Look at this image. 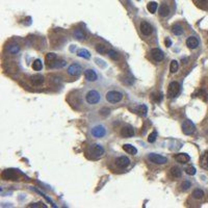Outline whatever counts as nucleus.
Masks as SVG:
<instances>
[{
    "label": "nucleus",
    "mask_w": 208,
    "mask_h": 208,
    "mask_svg": "<svg viewBox=\"0 0 208 208\" xmlns=\"http://www.w3.org/2000/svg\"><path fill=\"white\" fill-rule=\"evenodd\" d=\"M172 31H173V33H174L175 36H181V34L183 33V28H182L181 25L176 24L172 27Z\"/></svg>",
    "instance_id": "obj_22"
},
{
    "label": "nucleus",
    "mask_w": 208,
    "mask_h": 208,
    "mask_svg": "<svg viewBox=\"0 0 208 208\" xmlns=\"http://www.w3.org/2000/svg\"><path fill=\"white\" fill-rule=\"evenodd\" d=\"M121 135L123 137H132L134 135V129L131 126H124L121 129Z\"/></svg>",
    "instance_id": "obj_13"
},
{
    "label": "nucleus",
    "mask_w": 208,
    "mask_h": 208,
    "mask_svg": "<svg viewBox=\"0 0 208 208\" xmlns=\"http://www.w3.org/2000/svg\"><path fill=\"white\" fill-rule=\"evenodd\" d=\"M165 46H166V47H171V46H172V41H171V39H170V38H166L165 41Z\"/></svg>",
    "instance_id": "obj_38"
},
{
    "label": "nucleus",
    "mask_w": 208,
    "mask_h": 208,
    "mask_svg": "<svg viewBox=\"0 0 208 208\" xmlns=\"http://www.w3.org/2000/svg\"><path fill=\"white\" fill-rule=\"evenodd\" d=\"M2 178L5 179V180H16L18 177L16 176V173L13 171V170H5L4 172L2 173Z\"/></svg>",
    "instance_id": "obj_15"
},
{
    "label": "nucleus",
    "mask_w": 208,
    "mask_h": 208,
    "mask_svg": "<svg viewBox=\"0 0 208 208\" xmlns=\"http://www.w3.org/2000/svg\"><path fill=\"white\" fill-rule=\"evenodd\" d=\"M148 159L155 165H165L168 162V158L162 155L156 154V153H150L148 155Z\"/></svg>",
    "instance_id": "obj_5"
},
{
    "label": "nucleus",
    "mask_w": 208,
    "mask_h": 208,
    "mask_svg": "<svg viewBox=\"0 0 208 208\" xmlns=\"http://www.w3.org/2000/svg\"><path fill=\"white\" fill-rule=\"evenodd\" d=\"M96 50H97V52L100 53V54L107 53L106 47H105L104 45H102V44H97V45H96Z\"/></svg>",
    "instance_id": "obj_31"
},
{
    "label": "nucleus",
    "mask_w": 208,
    "mask_h": 208,
    "mask_svg": "<svg viewBox=\"0 0 208 208\" xmlns=\"http://www.w3.org/2000/svg\"><path fill=\"white\" fill-rule=\"evenodd\" d=\"M175 159L176 161H178L179 164H186L190 160V155H187L186 153H179L175 156Z\"/></svg>",
    "instance_id": "obj_14"
},
{
    "label": "nucleus",
    "mask_w": 208,
    "mask_h": 208,
    "mask_svg": "<svg viewBox=\"0 0 208 208\" xmlns=\"http://www.w3.org/2000/svg\"><path fill=\"white\" fill-rule=\"evenodd\" d=\"M200 165L203 169H208V152H205L200 158Z\"/></svg>",
    "instance_id": "obj_21"
},
{
    "label": "nucleus",
    "mask_w": 208,
    "mask_h": 208,
    "mask_svg": "<svg viewBox=\"0 0 208 208\" xmlns=\"http://www.w3.org/2000/svg\"><path fill=\"white\" fill-rule=\"evenodd\" d=\"M179 69V63L177 60H172L171 66H170V71L171 73H176Z\"/></svg>",
    "instance_id": "obj_30"
},
{
    "label": "nucleus",
    "mask_w": 208,
    "mask_h": 208,
    "mask_svg": "<svg viewBox=\"0 0 208 208\" xmlns=\"http://www.w3.org/2000/svg\"><path fill=\"white\" fill-rule=\"evenodd\" d=\"M8 50L9 53L17 54L19 51H20V46H19L18 44H12V45H9V46H8Z\"/></svg>",
    "instance_id": "obj_24"
},
{
    "label": "nucleus",
    "mask_w": 208,
    "mask_h": 208,
    "mask_svg": "<svg viewBox=\"0 0 208 208\" xmlns=\"http://www.w3.org/2000/svg\"><path fill=\"white\" fill-rule=\"evenodd\" d=\"M106 100L110 103H119L120 101H122L123 99V94L118 91H109L106 93Z\"/></svg>",
    "instance_id": "obj_3"
},
{
    "label": "nucleus",
    "mask_w": 208,
    "mask_h": 208,
    "mask_svg": "<svg viewBox=\"0 0 208 208\" xmlns=\"http://www.w3.org/2000/svg\"><path fill=\"white\" fill-rule=\"evenodd\" d=\"M193 197L195 198V199H202V198L204 197V191L202 190H200V188H197V190H194Z\"/></svg>",
    "instance_id": "obj_29"
},
{
    "label": "nucleus",
    "mask_w": 208,
    "mask_h": 208,
    "mask_svg": "<svg viewBox=\"0 0 208 208\" xmlns=\"http://www.w3.org/2000/svg\"><path fill=\"white\" fill-rule=\"evenodd\" d=\"M33 69L34 71H41L43 69V63L41 59H36L33 63Z\"/></svg>",
    "instance_id": "obj_27"
},
{
    "label": "nucleus",
    "mask_w": 208,
    "mask_h": 208,
    "mask_svg": "<svg viewBox=\"0 0 208 208\" xmlns=\"http://www.w3.org/2000/svg\"><path fill=\"white\" fill-rule=\"evenodd\" d=\"M191 186V183L190 181H184L183 183L181 184V188H182V190H187L188 188H190Z\"/></svg>",
    "instance_id": "obj_37"
},
{
    "label": "nucleus",
    "mask_w": 208,
    "mask_h": 208,
    "mask_svg": "<svg viewBox=\"0 0 208 208\" xmlns=\"http://www.w3.org/2000/svg\"><path fill=\"white\" fill-rule=\"evenodd\" d=\"M100 99H101L100 94H99L97 91H95V89H91V91H89L85 95V101L91 105L97 104L98 102L100 101Z\"/></svg>",
    "instance_id": "obj_2"
},
{
    "label": "nucleus",
    "mask_w": 208,
    "mask_h": 208,
    "mask_svg": "<svg viewBox=\"0 0 208 208\" xmlns=\"http://www.w3.org/2000/svg\"><path fill=\"white\" fill-rule=\"evenodd\" d=\"M92 134L95 137H97V139H101V137H103L106 134V129L102 125H97V126H95L92 129Z\"/></svg>",
    "instance_id": "obj_7"
},
{
    "label": "nucleus",
    "mask_w": 208,
    "mask_h": 208,
    "mask_svg": "<svg viewBox=\"0 0 208 208\" xmlns=\"http://www.w3.org/2000/svg\"><path fill=\"white\" fill-rule=\"evenodd\" d=\"M182 131L186 135H190V134H193L196 131V126L190 120H185L183 124H182Z\"/></svg>",
    "instance_id": "obj_6"
},
{
    "label": "nucleus",
    "mask_w": 208,
    "mask_h": 208,
    "mask_svg": "<svg viewBox=\"0 0 208 208\" xmlns=\"http://www.w3.org/2000/svg\"><path fill=\"white\" fill-rule=\"evenodd\" d=\"M77 55L79 57H83V58H89L91 57V53L86 49H79L77 51Z\"/></svg>",
    "instance_id": "obj_25"
},
{
    "label": "nucleus",
    "mask_w": 208,
    "mask_h": 208,
    "mask_svg": "<svg viewBox=\"0 0 208 208\" xmlns=\"http://www.w3.org/2000/svg\"><path fill=\"white\" fill-rule=\"evenodd\" d=\"M84 77L88 81H96L98 78V75L93 69H88L84 71Z\"/></svg>",
    "instance_id": "obj_12"
},
{
    "label": "nucleus",
    "mask_w": 208,
    "mask_h": 208,
    "mask_svg": "<svg viewBox=\"0 0 208 208\" xmlns=\"http://www.w3.org/2000/svg\"><path fill=\"white\" fill-rule=\"evenodd\" d=\"M199 3L200 4H207L208 0H199Z\"/></svg>",
    "instance_id": "obj_39"
},
{
    "label": "nucleus",
    "mask_w": 208,
    "mask_h": 208,
    "mask_svg": "<svg viewBox=\"0 0 208 208\" xmlns=\"http://www.w3.org/2000/svg\"><path fill=\"white\" fill-rule=\"evenodd\" d=\"M74 36L76 39H78V40H85L84 33H83L81 29H79V28H77V29L74 31Z\"/></svg>",
    "instance_id": "obj_28"
},
{
    "label": "nucleus",
    "mask_w": 208,
    "mask_h": 208,
    "mask_svg": "<svg viewBox=\"0 0 208 208\" xmlns=\"http://www.w3.org/2000/svg\"><path fill=\"white\" fill-rule=\"evenodd\" d=\"M156 139H157V131H153V132H151L149 134V136H148V142L149 143H154L155 140H156Z\"/></svg>",
    "instance_id": "obj_34"
},
{
    "label": "nucleus",
    "mask_w": 208,
    "mask_h": 208,
    "mask_svg": "<svg viewBox=\"0 0 208 208\" xmlns=\"http://www.w3.org/2000/svg\"><path fill=\"white\" fill-rule=\"evenodd\" d=\"M196 169L194 168V166H188V168L185 169V173H186L187 175L190 176H194L195 174H196Z\"/></svg>",
    "instance_id": "obj_36"
},
{
    "label": "nucleus",
    "mask_w": 208,
    "mask_h": 208,
    "mask_svg": "<svg viewBox=\"0 0 208 208\" xmlns=\"http://www.w3.org/2000/svg\"><path fill=\"white\" fill-rule=\"evenodd\" d=\"M67 65V63L65 60H54L52 63H48V67L49 68H63Z\"/></svg>",
    "instance_id": "obj_19"
},
{
    "label": "nucleus",
    "mask_w": 208,
    "mask_h": 208,
    "mask_svg": "<svg viewBox=\"0 0 208 208\" xmlns=\"http://www.w3.org/2000/svg\"><path fill=\"white\" fill-rule=\"evenodd\" d=\"M140 33H142L144 36H150V34L153 33L152 25L150 23H148V22H146V21H143L142 23H140Z\"/></svg>",
    "instance_id": "obj_8"
},
{
    "label": "nucleus",
    "mask_w": 208,
    "mask_h": 208,
    "mask_svg": "<svg viewBox=\"0 0 208 208\" xmlns=\"http://www.w3.org/2000/svg\"><path fill=\"white\" fill-rule=\"evenodd\" d=\"M186 46L190 49H196V48L199 46V40L195 37H190L186 40Z\"/></svg>",
    "instance_id": "obj_16"
},
{
    "label": "nucleus",
    "mask_w": 208,
    "mask_h": 208,
    "mask_svg": "<svg viewBox=\"0 0 208 208\" xmlns=\"http://www.w3.org/2000/svg\"><path fill=\"white\" fill-rule=\"evenodd\" d=\"M158 13H159V15H160L161 17H166V16L169 15V13H170L169 6L166 4H165V3L164 4H161L158 8Z\"/></svg>",
    "instance_id": "obj_20"
},
{
    "label": "nucleus",
    "mask_w": 208,
    "mask_h": 208,
    "mask_svg": "<svg viewBox=\"0 0 208 208\" xmlns=\"http://www.w3.org/2000/svg\"><path fill=\"white\" fill-rule=\"evenodd\" d=\"M82 72V68L78 63H72L68 68V74L71 76H79Z\"/></svg>",
    "instance_id": "obj_9"
},
{
    "label": "nucleus",
    "mask_w": 208,
    "mask_h": 208,
    "mask_svg": "<svg viewBox=\"0 0 208 208\" xmlns=\"http://www.w3.org/2000/svg\"><path fill=\"white\" fill-rule=\"evenodd\" d=\"M151 56L155 62H161L165 58L164 52L160 49H158V48H154V49L151 50Z\"/></svg>",
    "instance_id": "obj_11"
},
{
    "label": "nucleus",
    "mask_w": 208,
    "mask_h": 208,
    "mask_svg": "<svg viewBox=\"0 0 208 208\" xmlns=\"http://www.w3.org/2000/svg\"><path fill=\"white\" fill-rule=\"evenodd\" d=\"M181 170L177 168V166H173L171 169V175L173 178H180L181 177Z\"/></svg>",
    "instance_id": "obj_23"
},
{
    "label": "nucleus",
    "mask_w": 208,
    "mask_h": 208,
    "mask_svg": "<svg viewBox=\"0 0 208 208\" xmlns=\"http://www.w3.org/2000/svg\"><path fill=\"white\" fill-rule=\"evenodd\" d=\"M114 164H116V165L119 169H125L129 165L130 160L126 156H120V157H118L116 160H114Z\"/></svg>",
    "instance_id": "obj_10"
},
{
    "label": "nucleus",
    "mask_w": 208,
    "mask_h": 208,
    "mask_svg": "<svg viewBox=\"0 0 208 208\" xmlns=\"http://www.w3.org/2000/svg\"><path fill=\"white\" fill-rule=\"evenodd\" d=\"M139 113L142 117H146L147 116V113H148V107L146 106L145 104H142L139 107Z\"/></svg>",
    "instance_id": "obj_33"
},
{
    "label": "nucleus",
    "mask_w": 208,
    "mask_h": 208,
    "mask_svg": "<svg viewBox=\"0 0 208 208\" xmlns=\"http://www.w3.org/2000/svg\"><path fill=\"white\" fill-rule=\"evenodd\" d=\"M180 93V84L177 81H172L168 88V97L174 98Z\"/></svg>",
    "instance_id": "obj_4"
},
{
    "label": "nucleus",
    "mask_w": 208,
    "mask_h": 208,
    "mask_svg": "<svg viewBox=\"0 0 208 208\" xmlns=\"http://www.w3.org/2000/svg\"><path fill=\"white\" fill-rule=\"evenodd\" d=\"M30 81L33 85H41L44 82V76L41 74H34L30 77Z\"/></svg>",
    "instance_id": "obj_17"
},
{
    "label": "nucleus",
    "mask_w": 208,
    "mask_h": 208,
    "mask_svg": "<svg viewBox=\"0 0 208 208\" xmlns=\"http://www.w3.org/2000/svg\"><path fill=\"white\" fill-rule=\"evenodd\" d=\"M147 8H148V11L151 13V14H154V13L157 11V8H158V4L156 2H154V1H152V2H149L148 3V5H147Z\"/></svg>",
    "instance_id": "obj_26"
},
{
    "label": "nucleus",
    "mask_w": 208,
    "mask_h": 208,
    "mask_svg": "<svg viewBox=\"0 0 208 208\" xmlns=\"http://www.w3.org/2000/svg\"><path fill=\"white\" fill-rule=\"evenodd\" d=\"M107 54H108V56H109L110 58L114 59V60H116V59L119 58V54H118L117 51H114V50H113V49L107 50Z\"/></svg>",
    "instance_id": "obj_32"
},
{
    "label": "nucleus",
    "mask_w": 208,
    "mask_h": 208,
    "mask_svg": "<svg viewBox=\"0 0 208 208\" xmlns=\"http://www.w3.org/2000/svg\"><path fill=\"white\" fill-rule=\"evenodd\" d=\"M123 150L130 155H135L137 153V149L134 146L130 145V144H125V145H123Z\"/></svg>",
    "instance_id": "obj_18"
},
{
    "label": "nucleus",
    "mask_w": 208,
    "mask_h": 208,
    "mask_svg": "<svg viewBox=\"0 0 208 208\" xmlns=\"http://www.w3.org/2000/svg\"><path fill=\"white\" fill-rule=\"evenodd\" d=\"M56 54L55 53H48L47 55H46V60H47V63H52V62H54V60L56 59Z\"/></svg>",
    "instance_id": "obj_35"
},
{
    "label": "nucleus",
    "mask_w": 208,
    "mask_h": 208,
    "mask_svg": "<svg viewBox=\"0 0 208 208\" xmlns=\"http://www.w3.org/2000/svg\"><path fill=\"white\" fill-rule=\"evenodd\" d=\"M88 152L92 158L97 159L104 154V148L101 145H99V144H93V145L89 146Z\"/></svg>",
    "instance_id": "obj_1"
}]
</instances>
